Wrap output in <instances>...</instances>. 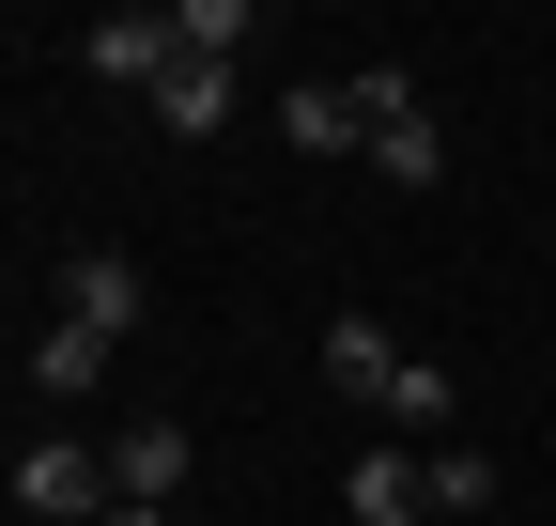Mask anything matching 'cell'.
I'll return each mask as SVG.
<instances>
[{"mask_svg": "<svg viewBox=\"0 0 556 526\" xmlns=\"http://www.w3.org/2000/svg\"><path fill=\"white\" fill-rule=\"evenodd\" d=\"M16 511L31 526H109L124 496H109V434H31L16 449Z\"/></svg>", "mask_w": 556, "mask_h": 526, "instance_id": "6da1fadb", "label": "cell"}, {"mask_svg": "<svg viewBox=\"0 0 556 526\" xmlns=\"http://www.w3.org/2000/svg\"><path fill=\"white\" fill-rule=\"evenodd\" d=\"M356 109H371V171H402V186H433V171H448V140H433V109H417L402 62H356Z\"/></svg>", "mask_w": 556, "mask_h": 526, "instance_id": "7a4b0ae2", "label": "cell"}, {"mask_svg": "<svg viewBox=\"0 0 556 526\" xmlns=\"http://www.w3.org/2000/svg\"><path fill=\"white\" fill-rule=\"evenodd\" d=\"M186 465H201L186 418H124V434H109V496H124V511H170V496H186Z\"/></svg>", "mask_w": 556, "mask_h": 526, "instance_id": "3957f363", "label": "cell"}, {"mask_svg": "<svg viewBox=\"0 0 556 526\" xmlns=\"http://www.w3.org/2000/svg\"><path fill=\"white\" fill-rule=\"evenodd\" d=\"M139 310H155V295H139V263H124V248H78V263H62V325L139 341Z\"/></svg>", "mask_w": 556, "mask_h": 526, "instance_id": "277c9868", "label": "cell"}, {"mask_svg": "<svg viewBox=\"0 0 556 526\" xmlns=\"http://www.w3.org/2000/svg\"><path fill=\"white\" fill-rule=\"evenodd\" d=\"M278 140H294V155H371L356 78H294V93H278Z\"/></svg>", "mask_w": 556, "mask_h": 526, "instance_id": "5b68a950", "label": "cell"}, {"mask_svg": "<svg viewBox=\"0 0 556 526\" xmlns=\"http://www.w3.org/2000/svg\"><path fill=\"white\" fill-rule=\"evenodd\" d=\"M109 356H124V341H93V325H62V310H47V325H31V403H93Z\"/></svg>", "mask_w": 556, "mask_h": 526, "instance_id": "8992f818", "label": "cell"}, {"mask_svg": "<svg viewBox=\"0 0 556 526\" xmlns=\"http://www.w3.org/2000/svg\"><path fill=\"white\" fill-rule=\"evenodd\" d=\"M340 496H356V526H417V511H433V449H356Z\"/></svg>", "mask_w": 556, "mask_h": 526, "instance_id": "52a82bcc", "label": "cell"}, {"mask_svg": "<svg viewBox=\"0 0 556 526\" xmlns=\"http://www.w3.org/2000/svg\"><path fill=\"white\" fill-rule=\"evenodd\" d=\"M155 124H170V140H217V124H232V62L170 47V78H155Z\"/></svg>", "mask_w": 556, "mask_h": 526, "instance_id": "ba28073f", "label": "cell"}, {"mask_svg": "<svg viewBox=\"0 0 556 526\" xmlns=\"http://www.w3.org/2000/svg\"><path fill=\"white\" fill-rule=\"evenodd\" d=\"M170 47H186L170 16H93V32H78V62H93V78H139V93L170 78Z\"/></svg>", "mask_w": 556, "mask_h": 526, "instance_id": "9c48e42d", "label": "cell"}, {"mask_svg": "<svg viewBox=\"0 0 556 526\" xmlns=\"http://www.w3.org/2000/svg\"><path fill=\"white\" fill-rule=\"evenodd\" d=\"M325 387H340V403H387V387H402V341H387V325H325Z\"/></svg>", "mask_w": 556, "mask_h": 526, "instance_id": "30bf717a", "label": "cell"}, {"mask_svg": "<svg viewBox=\"0 0 556 526\" xmlns=\"http://www.w3.org/2000/svg\"><path fill=\"white\" fill-rule=\"evenodd\" d=\"M433 511H495V449L448 434V449H433Z\"/></svg>", "mask_w": 556, "mask_h": 526, "instance_id": "8fae6325", "label": "cell"}, {"mask_svg": "<svg viewBox=\"0 0 556 526\" xmlns=\"http://www.w3.org/2000/svg\"><path fill=\"white\" fill-rule=\"evenodd\" d=\"M448 403H464V387H448V372H433V356H402V387H387V418H402V434H433V418H448Z\"/></svg>", "mask_w": 556, "mask_h": 526, "instance_id": "7c38bea8", "label": "cell"}, {"mask_svg": "<svg viewBox=\"0 0 556 526\" xmlns=\"http://www.w3.org/2000/svg\"><path fill=\"white\" fill-rule=\"evenodd\" d=\"M170 32H186L201 62H232V47H248V0H186V16H170Z\"/></svg>", "mask_w": 556, "mask_h": 526, "instance_id": "4fadbf2b", "label": "cell"}]
</instances>
